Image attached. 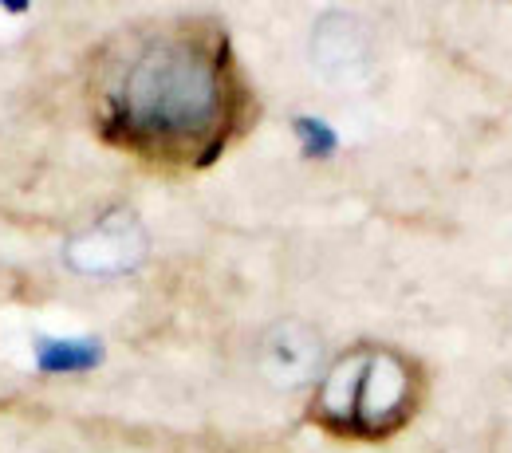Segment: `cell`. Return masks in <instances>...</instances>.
Instances as JSON below:
<instances>
[{"instance_id":"1","label":"cell","mask_w":512,"mask_h":453,"mask_svg":"<svg viewBox=\"0 0 512 453\" xmlns=\"http://www.w3.org/2000/svg\"><path fill=\"white\" fill-rule=\"evenodd\" d=\"M107 123L134 146L205 154L229 123V71L201 36H146L107 83Z\"/></svg>"},{"instance_id":"2","label":"cell","mask_w":512,"mask_h":453,"mask_svg":"<svg viewBox=\"0 0 512 453\" xmlns=\"http://www.w3.org/2000/svg\"><path fill=\"white\" fill-rule=\"evenodd\" d=\"M36 363L48 375H71V371H91L99 363V347L87 339H44L36 347Z\"/></svg>"},{"instance_id":"3","label":"cell","mask_w":512,"mask_h":453,"mask_svg":"<svg viewBox=\"0 0 512 453\" xmlns=\"http://www.w3.org/2000/svg\"><path fill=\"white\" fill-rule=\"evenodd\" d=\"M300 134H304V142H312V150H327L331 146V134H327V127L323 123H300Z\"/></svg>"}]
</instances>
